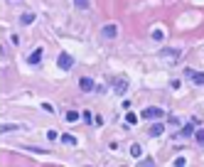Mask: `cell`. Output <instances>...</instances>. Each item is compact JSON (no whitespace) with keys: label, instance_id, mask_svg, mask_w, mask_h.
I'll return each instance as SVG.
<instances>
[{"label":"cell","instance_id":"22","mask_svg":"<svg viewBox=\"0 0 204 167\" xmlns=\"http://www.w3.org/2000/svg\"><path fill=\"white\" fill-rule=\"evenodd\" d=\"M187 165V162H184V157H177V160H175V167H184Z\"/></svg>","mask_w":204,"mask_h":167},{"label":"cell","instance_id":"11","mask_svg":"<svg viewBox=\"0 0 204 167\" xmlns=\"http://www.w3.org/2000/svg\"><path fill=\"white\" fill-rule=\"evenodd\" d=\"M20 22H22V25H32L34 22V12H25V15L20 17Z\"/></svg>","mask_w":204,"mask_h":167},{"label":"cell","instance_id":"1","mask_svg":"<svg viewBox=\"0 0 204 167\" xmlns=\"http://www.w3.org/2000/svg\"><path fill=\"white\" fill-rule=\"evenodd\" d=\"M160 59H162V62H167V64H177V62L182 59V49H170V47H162Z\"/></svg>","mask_w":204,"mask_h":167},{"label":"cell","instance_id":"17","mask_svg":"<svg viewBox=\"0 0 204 167\" xmlns=\"http://www.w3.org/2000/svg\"><path fill=\"white\" fill-rule=\"evenodd\" d=\"M194 133V123H192V125H184V128H182V133L180 135H192Z\"/></svg>","mask_w":204,"mask_h":167},{"label":"cell","instance_id":"13","mask_svg":"<svg viewBox=\"0 0 204 167\" xmlns=\"http://www.w3.org/2000/svg\"><path fill=\"white\" fill-rule=\"evenodd\" d=\"M79 118H81V116H79L76 111H67V121H69V123H76Z\"/></svg>","mask_w":204,"mask_h":167},{"label":"cell","instance_id":"18","mask_svg":"<svg viewBox=\"0 0 204 167\" xmlns=\"http://www.w3.org/2000/svg\"><path fill=\"white\" fill-rule=\"evenodd\" d=\"M81 121H84V123H91V121H94V116H91L89 111H84V113H81Z\"/></svg>","mask_w":204,"mask_h":167},{"label":"cell","instance_id":"2","mask_svg":"<svg viewBox=\"0 0 204 167\" xmlns=\"http://www.w3.org/2000/svg\"><path fill=\"white\" fill-rule=\"evenodd\" d=\"M162 116H165V111H162L160 106H150V108H145V111L140 113L143 121H155V118H162Z\"/></svg>","mask_w":204,"mask_h":167},{"label":"cell","instance_id":"10","mask_svg":"<svg viewBox=\"0 0 204 167\" xmlns=\"http://www.w3.org/2000/svg\"><path fill=\"white\" fill-rule=\"evenodd\" d=\"M162 133H165V125H162V123H157V125L150 128V135H153V138H157V135H162Z\"/></svg>","mask_w":204,"mask_h":167},{"label":"cell","instance_id":"20","mask_svg":"<svg viewBox=\"0 0 204 167\" xmlns=\"http://www.w3.org/2000/svg\"><path fill=\"white\" fill-rule=\"evenodd\" d=\"M162 37H165V32H162V30H153V39H157V42H160Z\"/></svg>","mask_w":204,"mask_h":167},{"label":"cell","instance_id":"16","mask_svg":"<svg viewBox=\"0 0 204 167\" xmlns=\"http://www.w3.org/2000/svg\"><path fill=\"white\" fill-rule=\"evenodd\" d=\"M126 123H128V125L138 123V116H135V113H128V116H126Z\"/></svg>","mask_w":204,"mask_h":167},{"label":"cell","instance_id":"21","mask_svg":"<svg viewBox=\"0 0 204 167\" xmlns=\"http://www.w3.org/2000/svg\"><path fill=\"white\" fill-rule=\"evenodd\" d=\"M42 108H44L47 113H54V106H52V103H42Z\"/></svg>","mask_w":204,"mask_h":167},{"label":"cell","instance_id":"6","mask_svg":"<svg viewBox=\"0 0 204 167\" xmlns=\"http://www.w3.org/2000/svg\"><path fill=\"white\" fill-rule=\"evenodd\" d=\"M113 91H116V94H126V91H128V79H126V76H123V79H116V81H113Z\"/></svg>","mask_w":204,"mask_h":167},{"label":"cell","instance_id":"12","mask_svg":"<svg viewBox=\"0 0 204 167\" xmlns=\"http://www.w3.org/2000/svg\"><path fill=\"white\" fill-rule=\"evenodd\" d=\"M131 155H133V157H140V155H143V147H140L138 143H133V145H131Z\"/></svg>","mask_w":204,"mask_h":167},{"label":"cell","instance_id":"3","mask_svg":"<svg viewBox=\"0 0 204 167\" xmlns=\"http://www.w3.org/2000/svg\"><path fill=\"white\" fill-rule=\"evenodd\" d=\"M57 64H59V69L69 71V69L74 67V57H71V54H67V52H62V54L57 57Z\"/></svg>","mask_w":204,"mask_h":167},{"label":"cell","instance_id":"9","mask_svg":"<svg viewBox=\"0 0 204 167\" xmlns=\"http://www.w3.org/2000/svg\"><path fill=\"white\" fill-rule=\"evenodd\" d=\"M59 140H62L64 145H76V138H74L71 133H62V135H59Z\"/></svg>","mask_w":204,"mask_h":167},{"label":"cell","instance_id":"14","mask_svg":"<svg viewBox=\"0 0 204 167\" xmlns=\"http://www.w3.org/2000/svg\"><path fill=\"white\" fill-rule=\"evenodd\" d=\"M17 128H20V125H15V123H2L0 130H2V133H10V130H17Z\"/></svg>","mask_w":204,"mask_h":167},{"label":"cell","instance_id":"8","mask_svg":"<svg viewBox=\"0 0 204 167\" xmlns=\"http://www.w3.org/2000/svg\"><path fill=\"white\" fill-rule=\"evenodd\" d=\"M101 32H103V37H106V39H113V37L118 34V25H106Z\"/></svg>","mask_w":204,"mask_h":167},{"label":"cell","instance_id":"4","mask_svg":"<svg viewBox=\"0 0 204 167\" xmlns=\"http://www.w3.org/2000/svg\"><path fill=\"white\" fill-rule=\"evenodd\" d=\"M184 76L192 81V84H197V86H202L204 84V71H194V69H184Z\"/></svg>","mask_w":204,"mask_h":167},{"label":"cell","instance_id":"15","mask_svg":"<svg viewBox=\"0 0 204 167\" xmlns=\"http://www.w3.org/2000/svg\"><path fill=\"white\" fill-rule=\"evenodd\" d=\"M74 5H76L79 10H86V7H89V0H74Z\"/></svg>","mask_w":204,"mask_h":167},{"label":"cell","instance_id":"5","mask_svg":"<svg viewBox=\"0 0 204 167\" xmlns=\"http://www.w3.org/2000/svg\"><path fill=\"white\" fill-rule=\"evenodd\" d=\"M79 89H81L84 94H91V91H94V81H91L89 76H81V79H79Z\"/></svg>","mask_w":204,"mask_h":167},{"label":"cell","instance_id":"7","mask_svg":"<svg viewBox=\"0 0 204 167\" xmlns=\"http://www.w3.org/2000/svg\"><path fill=\"white\" fill-rule=\"evenodd\" d=\"M42 54H44V49H42V47H37V49H34L32 54H30V59H27V62H30V64H39V62H42Z\"/></svg>","mask_w":204,"mask_h":167},{"label":"cell","instance_id":"19","mask_svg":"<svg viewBox=\"0 0 204 167\" xmlns=\"http://www.w3.org/2000/svg\"><path fill=\"white\" fill-rule=\"evenodd\" d=\"M194 138H197V143H199V145H204V128H202V130H197Z\"/></svg>","mask_w":204,"mask_h":167}]
</instances>
